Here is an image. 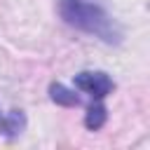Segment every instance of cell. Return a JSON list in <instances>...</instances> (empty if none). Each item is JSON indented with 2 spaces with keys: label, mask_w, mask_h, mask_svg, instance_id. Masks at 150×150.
<instances>
[{
  "label": "cell",
  "mask_w": 150,
  "mask_h": 150,
  "mask_svg": "<svg viewBox=\"0 0 150 150\" xmlns=\"http://www.w3.org/2000/svg\"><path fill=\"white\" fill-rule=\"evenodd\" d=\"M75 87L82 94L91 96L94 101H101V98H105L112 91V80L105 73H101V70H96V73L94 70H84V73L75 75Z\"/></svg>",
  "instance_id": "obj_2"
},
{
  "label": "cell",
  "mask_w": 150,
  "mask_h": 150,
  "mask_svg": "<svg viewBox=\"0 0 150 150\" xmlns=\"http://www.w3.org/2000/svg\"><path fill=\"white\" fill-rule=\"evenodd\" d=\"M49 94H52V101H56L61 105H77L80 103V98L73 91H68L63 84H52L49 87Z\"/></svg>",
  "instance_id": "obj_4"
},
{
  "label": "cell",
  "mask_w": 150,
  "mask_h": 150,
  "mask_svg": "<svg viewBox=\"0 0 150 150\" xmlns=\"http://www.w3.org/2000/svg\"><path fill=\"white\" fill-rule=\"evenodd\" d=\"M103 122H105V108L101 105V101H96V103L87 110L84 124H87V129L96 131V129H101V127H103Z\"/></svg>",
  "instance_id": "obj_3"
},
{
  "label": "cell",
  "mask_w": 150,
  "mask_h": 150,
  "mask_svg": "<svg viewBox=\"0 0 150 150\" xmlns=\"http://www.w3.org/2000/svg\"><path fill=\"white\" fill-rule=\"evenodd\" d=\"M61 19L89 35H96L105 42H120V26L112 21V16L94 0H61L59 5Z\"/></svg>",
  "instance_id": "obj_1"
},
{
  "label": "cell",
  "mask_w": 150,
  "mask_h": 150,
  "mask_svg": "<svg viewBox=\"0 0 150 150\" xmlns=\"http://www.w3.org/2000/svg\"><path fill=\"white\" fill-rule=\"evenodd\" d=\"M0 131H5V117L0 115Z\"/></svg>",
  "instance_id": "obj_5"
}]
</instances>
